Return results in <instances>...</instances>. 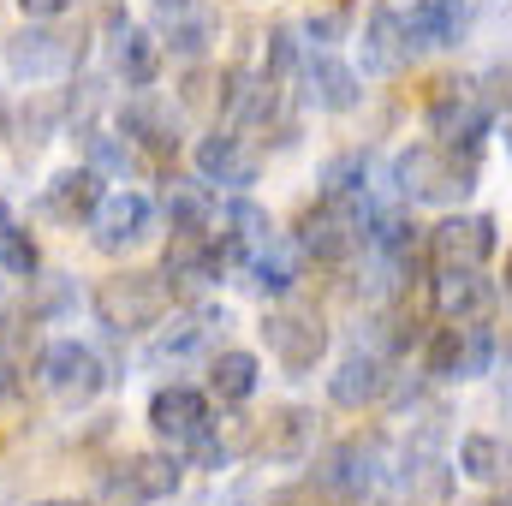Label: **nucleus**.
Instances as JSON below:
<instances>
[{
    "mask_svg": "<svg viewBox=\"0 0 512 506\" xmlns=\"http://www.w3.org/2000/svg\"><path fill=\"white\" fill-rule=\"evenodd\" d=\"M185 459L179 453H126L102 471V506H161L179 495Z\"/></svg>",
    "mask_w": 512,
    "mask_h": 506,
    "instance_id": "423d86ee",
    "label": "nucleus"
},
{
    "mask_svg": "<svg viewBox=\"0 0 512 506\" xmlns=\"http://www.w3.org/2000/svg\"><path fill=\"white\" fill-rule=\"evenodd\" d=\"M155 36H161L167 54H179V60H203V54L215 48V36H221V18H215V6H203V0H161V12H155Z\"/></svg>",
    "mask_w": 512,
    "mask_h": 506,
    "instance_id": "6ab92c4d",
    "label": "nucleus"
},
{
    "mask_svg": "<svg viewBox=\"0 0 512 506\" xmlns=\"http://www.w3.org/2000/svg\"><path fill=\"white\" fill-rule=\"evenodd\" d=\"M0 310H6V286H0Z\"/></svg>",
    "mask_w": 512,
    "mask_h": 506,
    "instance_id": "de8ad7c7",
    "label": "nucleus"
},
{
    "mask_svg": "<svg viewBox=\"0 0 512 506\" xmlns=\"http://www.w3.org/2000/svg\"><path fill=\"white\" fill-rule=\"evenodd\" d=\"M227 268L233 262H227L215 233H173L167 251H161V280L173 292H209V286H221Z\"/></svg>",
    "mask_w": 512,
    "mask_h": 506,
    "instance_id": "dca6fc26",
    "label": "nucleus"
},
{
    "mask_svg": "<svg viewBox=\"0 0 512 506\" xmlns=\"http://www.w3.org/2000/svg\"><path fill=\"white\" fill-rule=\"evenodd\" d=\"M6 215H12V209H6V197H0V221H6Z\"/></svg>",
    "mask_w": 512,
    "mask_h": 506,
    "instance_id": "a18cd8bd",
    "label": "nucleus"
},
{
    "mask_svg": "<svg viewBox=\"0 0 512 506\" xmlns=\"http://www.w3.org/2000/svg\"><path fill=\"white\" fill-rule=\"evenodd\" d=\"M227 328H233V316H227V310L197 304V310H185V316L155 340V358H161V364H167V358H173V364H179V358H197V352H209Z\"/></svg>",
    "mask_w": 512,
    "mask_h": 506,
    "instance_id": "a878e982",
    "label": "nucleus"
},
{
    "mask_svg": "<svg viewBox=\"0 0 512 506\" xmlns=\"http://www.w3.org/2000/svg\"><path fill=\"white\" fill-rule=\"evenodd\" d=\"M292 84H298V102L316 108V114H352V108L364 102V78H358L334 48L304 54V66H298Z\"/></svg>",
    "mask_w": 512,
    "mask_h": 506,
    "instance_id": "4468645a",
    "label": "nucleus"
},
{
    "mask_svg": "<svg viewBox=\"0 0 512 506\" xmlns=\"http://www.w3.org/2000/svg\"><path fill=\"white\" fill-rule=\"evenodd\" d=\"M72 6H78V0H18V12H24V18H42V24H54V18L72 12Z\"/></svg>",
    "mask_w": 512,
    "mask_h": 506,
    "instance_id": "e433bc0d",
    "label": "nucleus"
},
{
    "mask_svg": "<svg viewBox=\"0 0 512 506\" xmlns=\"http://www.w3.org/2000/svg\"><path fill=\"white\" fill-rule=\"evenodd\" d=\"M322 197H346V203H364L370 197V155L364 149H346L322 167Z\"/></svg>",
    "mask_w": 512,
    "mask_h": 506,
    "instance_id": "2f4dec72",
    "label": "nucleus"
},
{
    "mask_svg": "<svg viewBox=\"0 0 512 506\" xmlns=\"http://www.w3.org/2000/svg\"><path fill=\"white\" fill-rule=\"evenodd\" d=\"M90 310H96V322H102L108 334L131 340V334H149V328L167 322L173 286L161 280V268H114L108 280H96Z\"/></svg>",
    "mask_w": 512,
    "mask_h": 506,
    "instance_id": "f03ea898",
    "label": "nucleus"
},
{
    "mask_svg": "<svg viewBox=\"0 0 512 506\" xmlns=\"http://www.w3.org/2000/svg\"><path fill=\"white\" fill-rule=\"evenodd\" d=\"M501 298L512 304V256H507V274H501Z\"/></svg>",
    "mask_w": 512,
    "mask_h": 506,
    "instance_id": "a19ab883",
    "label": "nucleus"
},
{
    "mask_svg": "<svg viewBox=\"0 0 512 506\" xmlns=\"http://www.w3.org/2000/svg\"><path fill=\"white\" fill-rule=\"evenodd\" d=\"M30 506H90V501H30Z\"/></svg>",
    "mask_w": 512,
    "mask_h": 506,
    "instance_id": "37998d69",
    "label": "nucleus"
},
{
    "mask_svg": "<svg viewBox=\"0 0 512 506\" xmlns=\"http://www.w3.org/2000/svg\"><path fill=\"white\" fill-rule=\"evenodd\" d=\"M489 506H512V483H507V495H495V501H489Z\"/></svg>",
    "mask_w": 512,
    "mask_h": 506,
    "instance_id": "c03bdc74",
    "label": "nucleus"
},
{
    "mask_svg": "<svg viewBox=\"0 0 512 506\" xmlns=\"http://www.w3.org/2000/svg\"><path fill=\"white\" fill-rule=\"evenodd\" d=\"M262 346H268V358H274L280 370L310 376V370L328 358V322H322L316 304H292V298H280V304L262 316Z\"/></svg>",
    "mask_w": 512,
    "mask_h": 506,
    "instance_id": "39448f33",
    "label": "nucleus"
},
{
    "mask_svg": "<svg viewBox=\"0 0 512 506\" xmlns=\"http://www.w3.org/2000/svg\"><path fill=\"white\" fill-rule=\"evenodd\" d=\"M215 239H221L227 262H251V256L274 239V215H268L262 203H251L245 191H233V197L221 203V215H215Z\"/></svg>",
    "mask_w": 512,
    "mask_h": 506,
    "instance_id": "b1692460",
    "label": "nucleus"
},
{
    "mask_svg": "<svg viewBox=\"0 0 512 506\" xmlns=\"http://www.w3.org/2000/svg\"><path fill=\"white\" fill-rule=\"evenodd\" d=\"M495 96L477 84V78H447V84H435V96H429V137H447V143H471V149H483V137L495 131Z\"/></svg>",
    "mask_w": 512,
    "mask_h": 506,
    "instance_id": "0eeeda50",
    "label": "nucleus"
},
{
    "mask_svg": "<svg viewBox=\"0 0 512 506\" xmlns=\"http://www.w3.org/2000/svg\"><path fill=\"white\" fill-rule=\"evenodd\" d=\"M191 167L215 191H245L262 173V155H256V137H245V131H233V126H215L191 143Z\"/></svg>",
    "mask_w": 512,
    "mask_h": 506,
    "instance_id": "9b49d317",
    "label": "nucleus"
},
{
    "mask_svg": "<svg viewBox=\"0 0 512 506\" xmlns=\"http://www.w3.org/2000/svg\"><path fill=\"white\" fill-rule=\"evenodd\" d=\"M36 376H42V387H48L60 405H90V399H102V387L114 381L108 364H102V352L84 346V340H48L42 358H36Z\"/></svg>",
    "mask_w": 512,
    "mask_h": 506,
    "instance_id": "1a4fd4ad",
    "label": "nucleus"
},
{
    "mask_svg": "<svg viewBox=\"0 0 512 506\" xmlns=\"http://www.w3.org/2000/svg\"><path fill=\"white\" fill-rule=\"evenodd\" d=\"M102 197H108V191H102V173H96L90 161H78V167H60V173L42 185V215L60 221V227H78V221L96 215Z\"/></svg>",
    "mask_w": 512,
    "mask_h": 506,
    "instance_id": "5701e85b",
    "label": "nucleus"
},
{
    "mask_svg": "<svg viewBox=\"0 0 512 506\" xmlns=\"http://www.w3.org/2000/svg\"><path fill=\"white\" fill-rule=\"evenodd\" d=\"M6 393H12V364L0 358V399H6Z\"/></svg>",
    "mask_w": 512,
    "mask_h": 506,
    "instance_id": "ea45409f",
    "label": "nucleus"
},
{
    "mask_svg": "<svg viewBox=\"0 0 512 506\" xmlns=\"http://www.w3.org/2000/svg\"><path fill=\"white\" fill-rule=\"evenodd\" d=\"M108 66H114V78H120L126 90H149V84L161 78V66H167V48H161L155 30L120 18V24L108 30Z\"/></svg>",
    "mask_w": 512,
    "mask_h": 506,
    "instance_id": "aec40b11",
    "label": "nucleus"
},
{
    "mask_svg": "<svg viewBox=\"0 0 512 506\" xmlns=\"http://www.w3.org/2000/svg\"><path fill=\"white\" fill-rule=\"evenodd\" d=\"M78 60H84V42H78V36L48 30L42 18H30L24 30H12V36H6V72H12L18 84L72 78V72H78Z\"/></svg>",
    "mask_w": 512,
    "mask_h": 506,
    "instance_id": "6e6552de",
    "label": "nucleus"
},
{
    "mask_svg": "<svg viewBox=\"0 0 512 506\" xmlns=\"http://www.w3.org/2000/svg\"><path fill=\"white\" fill-rule=\"evenodd\" d=\"M120 131L131 137V149L137 155H149V161H167L173 149H179V102H167V96H155V84L149 90H126V102H120Z\"/></svg>",
    "mask_w": 512,
    "mask_h": 506,
    "instance_id": "ddd939ff",
    "label": "nucleus"
},
{
    "mask_svg": "<svg viewBox=\"0 0 512 506\" xmlns=\"http://www.w3.org/2000/svg\"><path fill=\"white\" fill-rule=\"evenodd\" d=\"M370 203V197H364ZM364 203H346V197H316L304 215H298V251L322 268H346L364 256Z\"/></svg>",
    "mask_w": 512,
    "mask_h": 506,
    "instance_id": "20e7f679",
    "label": "nucleus"
},
{
    "mask_svg": "<svg viewBox=\"0 0 512 506\" xmlns=\"http://www.w3.org/2000/svg\"><path fill=\"white\" fill-rule=\"evenodd\" d=\"M72 310H78V280H72V274H42L36 292H30V316H36V322H60V316H72Z\"/></svg>",
    "mask_w": 512,
    "mask_h": 506,
    "instance_id": "72a5a7b5",
    "label": "nucleus"
},
{
    "mask_svg": "<svg viewBox=\"0 0 512 506\" xmlns=\"http://www.w3.org/2000/svg\"><path fill=\"white\" fill-rule=\"evenodd\" d=\"M340 24H346V12H322V18H310V24H304V36H310V42H322V48H328V42H334V36H340Z\"/></svg>",
    "mask_w": 512,
    "mask_h": 506,
    "instance_id": "c9c22d12",
    "label": "nucleus"
},
{
    "mask_svg": "<svg viewBox=\"0 0 512 506\" xmlns=\"http://www.w3.org/2000/svg\"><path fill=\"white\" fill-rule=\"evenodd\" d=\"M256 381H262L256 352L227 346V352H215V358H209V399H215V405H245V399L256 393Z\"/></svg>",
    "mask_w": 512,
    "mask_h": 506,
    "instance_id": "c756f323",
    "label": "nucleus"
},
{
    "mask_svg": "<svg viewBox=\"0 0 512 506\" xmlns=\"http://www.w3.org/2000/svg\"><path fill=\"white\" fill-rule=\"evenodd\" d=\"M316 501H322V495H316L310 483H292V489H274V495H268V506H316Z\"/></svg>",
    "mask_w": 512,
    "mask_h": 506,
    "instance_id": "4c0bfd02",
    "label": "nucleus"
},
{
    "mask_svg": "<svg viewBox=\"0 0 512 506\" xmlns=\"http://www.w3.org/2000/svg\"><path fill=\"white\" fill-rule=\"evenodd\" d=\"M0 268H6V274H36V268H42V256H36V239H30V227H18L12 215L0 221Z\"/></svg>",
    "mask_w": 512,
    "mask_h": 506,
    "instance_id": "f704fd0d",
    "label": "nucleus"
},
{
    "mask_svg": "<svg viewBox=\"0 0 512 506\" xmlns=\"http://www.w3.org/2000/svg\"><path fill=\"white\" fill-rule=\"evenodd\" d=\"M489 96H495V108H512V72H507V78H495V90H489Z\"/></svg>",
    "mask_w": 512,
    "mask_h": 506,
    "instance_id": "58836bf2",
    "label": "nucleus"
},
{
    "mask_svg": "<svg viewBox=\"0 0 512 506\" xmlns=\"http://www.w3.org/2000/svg\"><path fill=\"white\" fill-rule=\"evenodd\" d=\"M435 316L441 322H495L501 310V280H489L483 268H435Z\"/></svg>",
    "mask_w": 512,
    "mask_h": 506,
    "instance_id": "f3484780",
    "label": "nucleus"
},
{
    "mask_svg": "<svg viewBox=\"0 0 512 506\" xmlns=\"http://www.w3.org/2000/svg\"><path fill=\"white\" fill-rule=\"evenodd\" d=\"M459 477L471 483H512V441L507 435H489V429H471L459 441Z\"/></svg>",
    "mask_w": 512,
    "mask_h": 506,
    "instance_id": "c85d7f7f",
    "label": "nucleus"
},
{
    "mask_svg": "<svg viewBox=\"0 0 512 506\" xmlns=\"http://www.w3.org/2000/svg\"><path fill=\"white\" fill-rule=\"evenodd\" d=\"M501 251V221L495 215H447L423 233L429 268H489Z\"/></svg>",
    "mask_w": 512,
    "mask_h": 506,
    "instance_id": "9d476101",
    "label": "nucleus"
},
{
    "mask_svg": "<svg viewBox=\"0 0 512 506\" xmlns=\"http://www.w3.org/2000/svg\"><path fill=\"white\" fill-rule=\"evenodd\" d=\"M322 441V423L310 405H274L262 417V429L251 435V453L256 459H274V465H292V459H310Z\"/></svg>",
    "mask_w": 512,
    "mask_h": 506,
    "instance_id": "a211bd4d",
    "label": "nucleus"
},
{
    "mask_svg": "<svg viewBox=\"0 0 512 506\" xmlns=\"http://www.w3.org/2000/svg\"><path fill=\"white\" fill-rule=\"evenodd\" d=\"M507 155H512V126H507Z\"/></svg>",
    "mask_w": 512,
    "mask_h": 506,
    "instance_id": "49530a36",
    "label": "nucleus"
},
{
    "mask_svg": "<svg viewBox=\"0 0 512 506\" xmlns=\"http://www.w3.org/2000/svg\"><path fill=\"white\" fill-rule=\"evenodd\" d=\"M161 215H167L173 233H215L221 191H215L203 173H191V179H167V191H161Z\"/></svg>",
    "mask_w": 512,
    "mask_h": 506,
    "instance_id": "393cba45",
    "label": "nucleus"
},
{
    "mask_svg": "<svg viewBox=\"0 0 512 506\" xmlns=\"http://www.w3.org/2000/svg\"><path fill=\"white\" fill-rule=\"evenodd\" d=\"M84 227H90V245L102 256H126V251H137V245H149V233H155V203H149L143 191H108Z\"/></svg>",
    "mask_w": 512,
    "mask_h": 506,
    "instance_id": "f8f14e48",
    "label": "nucleus"
},
{
    "mask_svg": "<svg viewBox=\"0 0 512 506\" xmlns=\"http://www.w3.org/2000/svg\"><path fill=\"white\" fill-rule=\"evenodd\" d=\"M298 66H304V42H298V30H292V24H274V30H268V42H262V78L292 84V78H298Z\"/></svg>",
    "mask_w": 512,
    "mask_h": 506,
    "instance_id": "473e14b6",
    "label": "nucleus"
},
{
    "mask_svg": "<svg viewBox=\"0 0 512 506\" xmlns=\"http://www.w3.org/2000/svg\"><path fill=\"white\" fill-rule=\"evenodd\" d=\"M209 423H215V411H209V393H203V387L167 381V387L149 393V429H155V441H167L173 453H185Z\"/></svg>",
    "mask_w": 512,
    "mask_h": 506,
    "instance_id": "2eb2a0df",
    "label": "nucleus"
},
{
    "mask_svg": "<svg viewBox=\"0 0 512 506\" xmlns=\"http://www.w3.org/2000/svg\"><path fill=\"white\" fill-rule=\"evenodd\" d=\"M387 483H393V465H387V441L382 435H352V441H334L316 471H310V489L322 501H340V506H364L376 501Z\"/></svg>",
    "mask_w": 512,
    "mask_h": 506,
    "instance_id": "7ed1b4c3",
    "label": "nucleus"
},
{
    "mask_svg": "<svg viewBox=\"0 0 512 506\" xmlns=\"http://www.w3.org/2000/svg\"><path fill=\"white\" fill-rule=\"evenodd\" d=\"M0 137H12V114H6V102H0Z\"/></svg>",
    "mask_w": 512,
    "mask_h": 506,
    "instance_id": "79ce46f5",
    "label": "nucleus"
},
{
    "mask_svg": "<svg viewBox=\"0 0 512 506\" xmlns=\"http://www.w3.org/2000/svg\"><path fill=\"white\" fill-rule=\"evenodd\" d=\"M358 54H364V72H370V78H399V72L417 60V48H411V36H405V12H393V6H370Z\"/></svg>",
    "mask_w": 512,
    "mask_h": 506,
    "instance_id": "4be33fe9",
    "label": "nucleus"
},
{
    "mask_svg": "<svg viewBox=\"0 0 512 506\" xmlns=\"http://www.w3.org/2000/svg\"><path fill=\"white\" fill-rule=\"evenodd\" d=\"M465 12H471V0H417V6L405 12L411 48H417V54H423V48H453L459 30H465Z\"/></svg>",
    "mask_w": 512,
    "mask_h": 506,
    "instance_id": "cd10ccee",
    "label": "nucleus"
},
{
    "mask_svg": "<svg viewBox=\"0 0 512 506\" xmlns=\"http://www.w3.org/2000/svg\"><path fill=\"white\" fill-rule=\"evenodd\" d=\"M393 376H387V358L382 352H352V358H340L334 364V376H328V405L334 411H370V405H382Z\"/></svg>",
    "mask_w": 512,
    "mask_h": 506,
    "instance_id": "412c9836",
    "label": "nucleus"
},
{
    "mask_svg": "<svg viewBox=\"0 0 512 506\" xmlns=\"http://www.w3.org/2000/svg\"><path fill=\"white\" fill-rule=\"evenodd\" d=\"M245 274H251V292H262V298H292V286H298V274H304L298 239H280V233H274V239L245 262Z\"/></svg>",
    "mask_w": 512,
    "mask_h": 506,
    "instance_id": "bb28decb",
    "label": "nucleus"
},
{
    "mask_svg": "<svg viewBox=\"0 0 512 506\" xmlns=\"http://www.w3.org/2000/svg\"><path fill=\"white\" fill-rule=\"evenodd\" d=\"M78 137H84V149H90V167H96L102 179H108V173H114V179H126V173H137V167H143V155L131 149V137H126V131L84 126Z\"/></svg>",
    "mask_w": 512,
    "mask_h": 506,
    "instance_id": "7c9ffc66",
    "label": "nucleus"
},
{
    "mask_svg": "<svg viewBox=\"0 0 512 506\" xmlns=\"http://www.w3.org/2000/svg\"><path fill=\"white\" fill-rule=\"evenodd\" d=\"M477 179H483V149L447 143V137H417L387 167L393 197L411 203V209H453L477 191Z\"/></svg>",
    "mask_w": 512,
    "mask_h": 506,
    "instance_id": "f257e3e1",
    "label": "nucleus"
}]
</instances>
